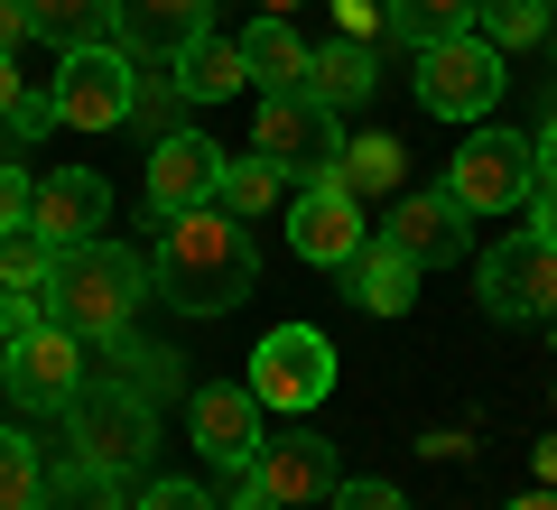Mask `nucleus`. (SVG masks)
<instances>
[{
	"label": "nucleus",
	"instance_id": "obj_1",
	"mask_svg": "<svg viewBox=\"0 0 557 510\" xmlns=\"http://www.w3.org/2000/svg\"><path fill=\"white\" fill-rule=\"evenodd\" d=\"M260 278V251L242 233V214L223 204H196V214L159 223V251H149V288L168 297L177 315H233Z\"/></svg>",
	"mask_w": 557,
	"mask_h": 510
},
{
	"label": "nucleus",
	"instance_id": "obj_2",
	"mask_svg": "<svg viewBox=\"0 0 557 510\" xmlns=\"http://www.w3.org/2000/svg\"><path fill=\"white\" fill-rule=\"evenodd\" d=\"M139 297H159V288H149V260L121 251V241H102V233L94 241H65L57 270L38 278V315H47V325H65V334H84V344L131 334Z\"/></svg>",
	"mask_w": 557,
	"mask_h": 510
},
{
	"label": "nucleus",
	"instance_id": "obj_3",
	"mask_svg": "<svg viewBox=\"0 0 557 510\" xmlns=\"http://www.w3.org/2000/svg\"><path fill=\"white\" fill-rule=\"evenodd\" d=\"M65 436H75L84 464H102V473L131 483V473L159 455V399H139L121 372L112 381H84V390L65 399Z\"/></svg>",
	"mask_w": 557,
	"mask_h": 510
},
{
	"label": "nucleus",
	"instance_id": "obj_4",
	"mask_svg": "<svg viewBox=\"0 0 557 510\" xmlns=\"http://www.w3.org/2000/svg\"><path fill=\"white\" fill-rule=\"evenodd\" d=\"M446 196L465 204V214H520V204L539 196V158L520 130H465V149L446 158Z\"/></svg>",
	"mask_w": 557,
	"mask_h": 510
},
{
	"label": "nucleus",
	"instance_id": "obj_5",
	"mask_svg": "<svg viewBox=\"0 0 557 510\" xmlns=\"http://www.w3.org/2000/svg\"><path fill=\"white\" fill-rule=\"evenodd\" d=\"M502 84H511V75H502V47H483L474 28L418 47V102H428L437 121H465V130H474V121L502 102Z\"/></svg>",
	"mask_w": 557,
	"mask_h": 510
},
{
	"label": "nucleus",
	"instance_id": "obj_6",
	"mask_svg": "<svg viewBox=\"0 0 557 510\" xmlns=\"http://www.w3.org/2000/svg\"><path fill=\"white\" fill-rule=\"evenodd\" d=\"M335 390V344H325L317 325H278L251 344V399L278 418H307L317 399Z\"/></svg>",
	"mask_w": 557,
	"mask_h": 510
},
{
	"label": "nucleus",
	"instance_id": "obj_7",
	"mask_svg": "<svg viewBox=\"0 0 557 510\" xmlns=\"http://www.w3.org/2000/svg\"><path fill=\"white\" fill-rule=\"evenodd\" d=\"M131 112H139V75H131V57L112 38L57 57V121L65 130H121Z\"/></svg>",
	"mask_w": 557,
	"mask_h": 510
},
{
	"label": "nucleus",
	"instance_id": "obj_8",
	"mask_svg": "<svg viewBox=\"0 0 557 510\" xmlns=\"http://www.w3.org/2000/svg\"><path fill=\"white\" fill-rule=\"evenodd\" d=\"M260 158H270L278 177H317L325 158L344 149V112H325L317 94H260Z\"/></svg>",
	"mask_w": 557,
	"mask_h": 510
},
{
	"label": "nucleus",
	"instance_id": "obj_9",
	"mask_svg": "<svg viewBox=\"0 0 557 510\" xmlns=\"http://www.w3.org/2000/svg\"><path fill=\"white\" fill-rule=\"evenodd\" d=\"M483 307L502 315V325H530V315H557V251L539 233H502V251H483L474 270Z\"/></svg>",
	"mask_w": 557,
	"mask_h": 510
},
{
	"label": "nucleus",
	"instance_id": "obj_10",
	"mask_svg": "<svg viewBox=\"0 0 557 510\" xmlns=\"http://www.w3.org/2000/svg\"><path fill=\"white\" fill-rule=\"evenodd\" d=\"M94 344H84V334H65V325H38L28 334V344H10V362H0V381H10V399H20V409H65V399L84 390V381H94Z\"/></svg>",
	"mask_w": 557,
	"mask_h": 510
},
{
	"label": "nucleus",
	"instance_id": "obj_11",
	"mask_svg": "<svg viewBox=\"0 0 557 510\" xmlns=\"http://www.w3.org/2000/svg\"><path fill=\"white\" fill-rule=\"evenodd\" d=\"M251 483L270 492L278 510H317V501H335V446H325L317 427H288V436H260V455H251Z\"/></svg>",
	"mask_w": 557,
	"mask_h": 510
},
{
	"label": "nucleus",
	"instance_id": "obj_12",
	"mask_svg": "<svg viewBox=\"0 0 557 510\" xmlns=\"http://www.w3.org/2000/svg\"><path fill=\"white\" fill-rule=\"evenodd\" d=\"M260 418H270V409L251 399V381H205V390L186 399V427H196L205 464H223V473H242L260 455V436H270Z\"/></svg>",
	"mask_w": 557,
	"mask_h": 510
},
{
	"label": "nucleus",
	"instance_id": "obj_13",
	"mask_svg": "<svg viewBox=\"0 0 557 510\" xmlns=\"http://www.w3.org/2000/svg\"><path fill=\"white\" fill-rule=\"evenodd\" d=\"M214 177H223V149L196 130H168L159 149H149V214H196V204H214Z\"/></svg>",
	"mask_w": 557,
	"mask_h": 510
},
{
	"label": "nucleus",
	"instance_id": "obj_14",
	"mask_svg": "<svg viewBox=\"0 0 557 510\" xmlns=\"http://www.w3.org/2000/svg\"><path fill=\"white\" fill-rule=\"evenodd\" d=\"M205 28H214V0H112L121 57H186Z\"/></svg>",
	"mask_w": 557,
	"mask_h": 510
},
{
	"label": "nucleus",
	"instance_id": "obj_15",
	"mask_svg": "<svg viewBox=\"0 0 557 510\" xmlns=\"http://www.w3.org/2000/svg\"><path fill=\"white\" fill-rule=\"evenodd\" d=\"M362 241H372V223H362V196H325V186H307V196L288 204V251L317 260V270H344Z\"/></svg>",
	"mask_w": 557,
	"mask_h": 510
},
{
	"label": "nucleus",
	"instance_id": "obj_16",
	"mask_svg": "<svg viewBox=\"0 0 557 510\" xmlns=\"http://www.w3.org/2000/svg\"><path fill=\"white\" fill-rule=\"evenodd\" d=\"M28 223H38L47 241H94L102 223H112V186L94 177V167H57V177H38V196H28Z\"/></svg>",
	"mask_w": 557,
	"mask_h": 510
},
{
	"label": "nucleus",
	"instance_id": "obj_17",
	"mask_svg": "<svg viewBox=\"0 0 557 510\" xmlns=\"http://www.w3.org/2000/svg\"><path fill=\"white\" fill-rule=\"evenodd\" d=\"M465 223H474V214L437 186V196H399L391 223H381V241H399L418 270H437V260H465Z\"/></svg>",
	"mask_w": 557,
	"mask_h": 510
},
{
	"label": "nucleus",
	"instance_id": "obj_18",
	"mask_svg": "<svg viewBox=\"0 0 557 510\" xmlns=\"http://www.w3.org/2000/svg\"><path fill=\"white\" fill-rule=\"evenodd\" d=\"M344 297H354L362 315H409L418 307V260L399 251V241H362L354 260H344Z\"/></svg>",
	"mask_w": 557,
	"mask_h": 510
},
{
	"label": "nucleus",
	"instance_id": "obj_19",
	"mask_svg": "<svg viewBox=\"0 0 557 510\" xmlns=\"http://www.w3.org/2000/svg\"><path fill=\"white\" fill-rule=\"evenodd\" d=\"M242 75L260 84V94H307V47L288 20H251L242 28Z\"/></svg>",
	"mask_w": 557,
	"mask_h": 510
},
{
	"label": "nucleus",
	"instance_id": "obj_20",
	"mask_svg": "<svg viewBox=\"0 0 557 510\" xmlns=\"http://www.w3.org/2000/svg\"><path fill=\"white\" fill-rule=\"evenodd\" d=\"M372 47H362V38H335V47H325V57H307V94H317L325 102V112H354V102H372Z\"/></svg>",
	"mask_w": 557,
	"mask_h": 510
},
{
	"label": "nucleus",
	"instance_id": "obj_21",
	"mask_svg": "<svg viewBox=\"0 0 557 510\" xmlns=\"http://www.w3.org/2000/svg\"><path fill=\"white\" fill-rule=\"evenodd\" d=\"M38 510H131V483L102 473V464H84V455H65V464H47Z\"/></svg>",
	"mask_w": 557,
	"mask_h": 510
},
{
	"label": "nucleus",
	"instance_id": "obj_22",
	"mask_svg": "<svg viewBox=\"0 0 557 510\" xmlns=\"http://www.w3.org/2000/svg\"><path fill=\"white\" fill-rule=\"evenodd\" d=\"M242 84H251L242 75V38H214V28H205V38L177 57V94L186 102H223V94H242Z\"/></svg>",
	"mask_w": 557,
	"mask_h": 510
},
{
	"label": "nucleus",
	"instance_id": "obj_23",
	"mask_svg": "<svg viewBox=\"0 0 557 510\" xmlns=\"http://www.w3.org/2000/svg\"><path fill=\"white\" fill-rule=\"evenodd\" d=\"M381 28L418 57V47H437V38H456V28H474V0H381Z\"/></svg>",
	"mask_w": 557,
	"mask_h": 510
},
{
	"label": "nucleus",
	"instance_id": "obj_24",
	"mask_svg": "<svg viewBox=\"0 0 557 510\" xmlns=\"http://www.w3.org/2000/svg\"><path fill=\"white\" fill-rule=\"evenodd\" d=\"M28 28L47 47H102L112 38V0H28Z\"/></svg>",
	"mask_w": 557,
	"mask_h": 510
},
{
	"label": "nucleus",
	"instance_id": "obj_25",
	"mask_svg": "<svg viewBox=\"0 0 557 510\" xmlns=\"http://www.w3.org/2000/svg\"><path fill=\"white\" fill-rule=\"evenodd\" d=\"M548 0H474V38L483 47H502V57H511V47H530V38H548Z\"/></svg>",
	"mask_w": 557,
	"mask_h": 510
},
{
	"label": "nucleus",
	"instance_id": "obj_26",
	"mask_svg": "<svg viewBox=\"0 0 557 510\" xmlns=\"http://www.w3.org/2000/svg\"><path fill=\"white\" fill-rule=\"evenodd\" d=\"M214 204H223V214H242V223H251V214H270V204H278V167H270V158H223V177H214Z\"/></svg>",
	"mask_w": 557,
	"mask_h": 510
},
{
	"label": "nucleus",
	"instance_id": "obj_27",
	"mask_svg": "<svg viewBox=\"0 0 557 510\" xmlns=\"http://www.w3.org/2000/svg\"><path fill=\"white\" fill-rule=\"evenodd\" d=\"M47 270H57V241L38 223H0V288H38Z\"/></svg>",
	"mask_w": 557,
	"mask_h": 510
},
{
	"label": "nucleus",
	"instance_id": "obj_28",
	"mask_svg": "<svg viewBox=\"0 0 557 510\" xmlns=\"http://www.w3.org/2000/svg\"><path fill=\"white\" fill-rule=\"evenodd\" d=\"M38 483H47V455L20 427H0V510H38Z\"/></svg>",
	"mask_w": 557,
	"mask_h": 510
},
{
	"label": "nucleus",
	"instance_id": "obj_29",
	"mask_svg": "<svg viewBox=\"0 0 557 510\" xmlns=\"http://www.w3.org/2000/svg\"><path fill=\"white\" fill-rule=\"evenodd\" d=\"M112 372L131 381L139 399H168V390H177V372H186V362H177V353H159V344H131V334H112Z\"/></svg>",
	"mask_w": 557,
	"mask_h": 510
},
{
	"label": "nucleus",
	"instance_id": "obj_30",
	"mask_svg": "<svg viewBox=\"0 0 557 510\" xmlns=\"http://www.w3.org/2000/svg\"><path fill=\"white\" fill-rule=\"evenodd\" d=\"M38 325H47V315H38V288H10V297H0V362H10V344H28Z\"/></svg>",
	"mask_w": 557,
	"mask_h": 510
},
{
	"label": "nucleus",
	"instance_id": "obj_31",
	"mask_svg": "<svg viewBox=\"0 0 557 510\" xmlns=\"http://www.w3.org/2000/svg\"><path fill=\"white\" fill-rule=\"evenodd\" d=\"M325 510H409V501H399V483H381V473H354V483H335Z\"/></svg>",
	"mask_w": 557,
	"mask_h": 510
},
{
	"label": "nucleus",
	"instance_id": "obj_32",
	"mask_svg": "<svg viewBox=\"0 0 557 510\" xmlns=\"http://www.w3.org/2000/svg\"><path fill=\"white\" fill-rule=\"evenodd\" d=\"M10 130H20V139H47V130H57V94H20V102H10Z\"/></svg>",
	"mask_w": 557,
	"mask_h": 510
},
{
	"label": "nucleus",
	"instance_id": "obj_33",
	"mask_svg": "<svg viewBox=\"0 0 557 510\" xmlns=\"http://www.w3.org/2000/svg\"><path fill=\"white\" fill-rule=\"evenodd\" d=\"M28 196H38V177L0 158V223H28Z\"/></svg>",
	"mask_w": 557,
	"mask_h": 510
},
{
	"label": "nucleus",
	"instance_id": "obj_34",
	"mask_svg": "<svg viewBox=\"0 0 557 510\" xmlns=\"http://www.w3.org/2000/svg\"><path fill=\"white\" fill-rule=\"evenodd\" d=\"M139 510H214V501H205V483H149Z\"/></svg>",
	"mask_w": 557,
	"mask_h": 510
},
{
	"label": "nucleus",
	"instance_id": "obj_35",
	"mask_svg": "<svg viewBox=\"0 0 557 510\" xmlns=\"http://www.w3.org/2000/svg\"><path fill=\"white\" fill-rule=\"evenodd\" d=\"M335 28H344V38H362V47H372V28H381V0H335Z\"/></svg>",
	"mask_w": 557,
	"mask_h": 510
},
{
	"label": "nucleus",
	"instance_id": "obj_36",
	"mask_svg": "<svg viewBox=\"0 0 557 510\" xmlns=\"http://www.w3.org/2000/svg\"><path fill=\"white\" fill-rule=\"evenodd\" d=\"M28 38H38V28H28V0H0V57H20Z\"/></svg>",
	"mask_w": 557,
	"mask_h": 510
},
{
	"label": "nucleus",
	"instance_id": "obj_37",
	"mask_svg": "<svg viewBox=\"0 0 557 510\" xmlns=\"http://www.w3.org/2000/svg\"><path fill=\"white\" fill-rule=\"evenodd\" d=\"M530 233L557 251V186H539V196H530Z\"/></svg>",
	"mask_w": 557,
	"mask_h": 510
},
{
	"label": "nucleus",
	"instance_id": "obj_38",
	"mask_svg": "<svg viewBox=\"0 0 557 510\" xmlns=\"http://www.w3.org/2000/svg\"><path fill=\"white\" fill-rule=\"evenodd\" d=\"M223 510H278V501L251 483V464H242V473H233V501H223Z\"/></svg>",
	"mask_w": 557,
	"mask_h": 510
},
{
	"label": "nucleus",
	"instance_id": "obj_39",
	"mask_svg": "<svg viewBox=\"0 0 557 510\" xmlns=\"http://www.w3.org/2000/svg\"><path fill=\"white\" fill-rule=\"evenodd\" d=\"M530 158H539V186H557V112H548V130L530 139Z\"/></svg>",
	"mask_w": 557,
	"mask_h": 510
},
{
	"label": "nucleus",
	"instance_id": "obj_40",
	"mask_svg": "<svg viewBox=\"0 0 557 510\" xmlns=\"http://www.w3.org/2000/svg\"><path fill=\"white\" fill-rule=\"evenodd\" d=\"M20 94H28V84H20V65L0 57V121H10V102H20Z\"/></svg>",
	"mask_w": 557,
	"mask_h": 510
},
{
	"label": "nucleus",
	"instance_id": "obj_41",
	"mask_svg": "<svg viewBox=\"0 0 557 510\" xmlns=\"http://www.w3.org/2000/svg\"><path fill=\"white\" fill-rule=\"evenodd\" d=\"M502 510H557V492H520V501H502Z\"/></svg>",
	"mask_w": 557,
	"mask_h": 510
},
{
	"label": "nucleus",
	"instance_id": "obj_42",
	"mask_svg": "<svg viewBox=\"0 0 557 510\" xmlns=\"http://www.w3.org/2000/svg\"><path fill=\"white\" fill-rule=\"evenodd\" d=\"M307 0H260V20H298Z\"/></svg>",
	"mask_w": 557,
	"mask_h": 510
},
{
	"label": "nucleus",
	"instance_id": "obj_43",
	"mask_svg": "<svg viewBox=\"0 0 557 510\" xmlns=\"http://www.w3.org/2000/svg\"><path fill=\"white\" fill-rule=\"evenodd\" d=\"M548 57H557V20H548Z\"/></svg>",
	"mask_w": 557,
	"mask_h": 510
},
{
	"label": "nucleus",
	"instance_id": "obj_44",
	"mask_svg": "<svg viewBox=\"0 0 557 510\" xmlns=\"http://www.w3.org/2000/svg\"><path fill=\"white\" fill-rule=\"evenodd\" d=\"M548 10H557V0H548Z\"/></svg>",
	"mask_w": 557,
	"mask_h": 510
}]
</instances>
